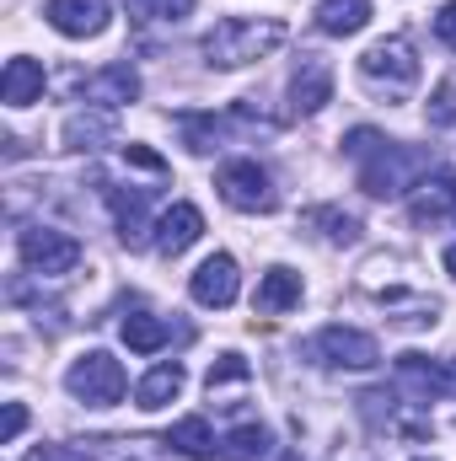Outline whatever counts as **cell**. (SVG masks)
I'll list each match as a JSON object with an SVG mask.
<instances>
[{"instance_id": "obj_1", "label": "cell", "mask_w": 456, "mask_h": 461, "mask_svg": "<svg viewBox=\"0 0 456 461\" xmlns=\"http://www.w3.org/2000/svg\"><path fill=\"white\" fill-rule=\"evenodd\" d=\"M279 43H285V22H274V16H263V22H252V16H221L205 32V59L215 70H236V65H252V59L274 54Z\"/></svg>"}, {"instance_id": "obj_2", "label": "cell", "mask_w": 456, "mask_h": 461, "mask_svg": "<svg viewBox=\"0 0 456 461\" xmlns=\"http://www.w3.org/2000/svg\"><path fill=\"white\" fill-rule=\"evenodd\" d=\"M424 167H430L424 150H414V145H392V140H387V150H376V156L360 167V188H365L370 199H397V194H408V188L419 183Z\"/></svg>"}, {"instance_id": "obj_3", "label": "cell", "mask_w": 456, "mask_h": 461, "mask_svg": "<svg viewBox=\"0 0 456 461\" xmlns=\"http://www.w3.org/2000/svg\"><path fill=\"white\" fill-rule=\"evenodd\" d=\"M65 386H70V397L87 402V408H114L118 397H123V386H129V375H123V365H118L114 354L92 348V354H81V359L65 370Z\"/></svg>"}, {"instance_id": "obj_4", "label": "cell", "mask_w": 456, "mask_h": 461, "mask_svg": "<svg viewBox=\"0 0 456 461\" xmlns=\"http://www.w3.org/2000/svg\"><path fill=\"white\" fill-rule=\"evenodd\" d=\"M16 252H22V263L32 274H70L81 263V241L54 226H27L16 236Z\"/></svg>"}, {"instance_id": "obj_5", "label": "cell", "mask_w": 456, "mask_h": 461, "mask_svg": "<svg viewBox=\"0 0 456 461\" xmlns=\"http://www.w3.org/2000/svg\"><path fill=\"white\" fill-rule=\"evenodd\" d=\"M360 76L376 81V86L387 81L392 92H403V86L419 81V59H414L408 38H381V43H370V49L360 54Z\"/></svg>"}, {"instance_id": "obj_6", "label": "cell", "mask_w": 456, "mask_h": 461, "mask_svg": "<svg viewBox=\"0 0 456 461\" xmlns=\"http://www.w3.org/2000/svg\"><path fill=\"white\" fill-rule=\"evenodd\" d=\"M215 188L231 210H274V188H269V172L258 161H226Z\"/></svg>"}, {"instance_id": "obj_7", "label": "cell", "mask_w": 456, "mask_h": 461, "mask_svg": "<svg viewBox=\"0 0 456 461\" xmlns=\"http://www.w3.org/2000/svg\"><path fill=\"white\" fill-rule=\"evenodd\" d=\"M236 290H242V274H236V258H231V252L205 258V263L194 268V279H188V295H194L199 306H215V312L236 301Z\"/></svg>"}, {"instance_id": "obj_8", "label": "cell", "mask_w": 456, "mask_h": 461, "mask_svg": "<svg viewBox=\"0 0 456 461\" xmlns=\"http://www.w3.org/2000/svg\"><path fill=\"white\" fill-rule=\"evenodd\" d=\"M317 354H323V365H339V370H370L381 359L376 339L360 333V328H323L317 333Z\"/></svg>"}, {"instance_id": "obj_9", "label": "cell", "mask_w": 456, "mask_h": 461, "mask_svg": "<svg viewBox=\"0 0 456 461\" xmlns=\"http://www.w3.org/2000/svg\"><path fill=\"white\" fill-rule=\"evenodd\" d=\"M108 0H49L43 5V22L65 38H97L108 27Z\"/></svg>"}, {"instance_id": "obj_10", "label": "cell", "mask_w": 456, "mask_h": 461, "mask_svg": "<svg viewBox=\"0 0 456 461\" xmlns=\"http://www.w3.org/2000/svg\"><path fill=\"white\" fill-rule=\"evenodd\" d=\"M333 103V70L323 59H301V70L290 76V108L296 113H317Z\"/></svg>"}, {"instance_id": "obj_11", "label": "cell", "mask_w": 456, "mask_h": 461, "mask_svg": "<svg viewBox=\"0 0 456 461\" xmlns=\"http://www.w3.org/2000/svg\"><path fill=\"white\" fill-rule=\"evenodd\" d=\"M199 236H205V215H199L194 204H172V210L156 221V252L178 258V252H188Z\"/></svg>"}, {"instance_id": "obj_12", "label": "cell", "mask_w": 456, "mask_h": 461, "mask_svg": "<svg viewBox=\"0 0 456 461\" xmlns=\"http://www.w3.org/2000/svg\"><path fill=\"white\" fill-rule=\"evenodd\" d=\"M38 97H43V65L27 59V54H16L5 65V76H0V103L5 108H32Z\"/></svg>"}, {"instance_id": "obj_13", "label": "cell", "mask_w": 456, "mask_h": 461, "mask_svg": "<svg viewBox=\"0 0 456 461\" xmlns=\"http://www.w3.org/2000/svg\"><path fill=\"white\" fill-rule=\"evenodd\" d=\"M290 306H301V274H296V268H269V274L258 279L252 312H263V317H285Z\"/></svg>"}, {"instance_id": "obj_14", "label": "cell", "mask_w": 456, "mask_h": 461, "mask_svg": "<svg viewBox=\"0 0 456 461\" xmlns=\"http://www.w3.org/2000/svg\"><path fill=\"white\" fill-rule=\"evenodd\" d=\"M183 386H188V370H183L178 359H167V365H156V370H145V375H140V386H134V408L156 413V408H167Z\"/></svg>"}, {"instance_id": "obj_15", "label": "cell", "mask_w": 456, "mask_h": 461, "mask_svg": "<svg viewBox=\"0 0 456 461\" xmlns=\"http://www.w3.org/2000/svg\"><path fill=\"white\" fill-rule=\"evenodd\" d=\"M87 97L103 103V108H123V103L140 97V76H134L129 65H103V70L87 81Z\"/></svg>"}, {"instance_id": "obj_16", "label": "cell", "mask_w": 456, "mask_h": 461, "mask_svg": "<svg viewBox=\"0 0 456 461\" xmlns=\"http://www.w3.org/2000/svg\"><path fill=\"white\" fill-rule=\"evenodd\" d=\"M167 446H172V451H183V456H194V461L221 456V446H215V429H210V419H199V413L178 419V424L167 429Z\"/></svg>"}, {"instance_id": "obj_17", "label": "cell", "mask_w": 456, "mask_h": 461, "mask_svg": "<svg viewBox=\"0 0 456 461\" xmlns=\"http://www.w3.org/2000/svg\"><path fill=\"white\" fill-rule=\"evenodd\" d=\"M370 22V0H317V27L328 38H354Z\"/></svg>"}, {"instance_id": "obj_18", "label": "cell", "mask_w": 456, "mask_h": 461, "mask_svg": "<svg viewBox=\"0 0 456 461\" xmlns=\"http://www.w3.org/2000/svg\"><path fill=\"white\" fill-rule=\"evenodd\" d=\"M269 446H274V440H269L263 424H236L226 440H221V456L226 461H263L269 456Z\"/></svg>"}, {"instance_id": "obj_19", "label": "cell", "mask_w": 456, "mask_h": 461, "mask_svg": "<svg viewBox=\"0 0 456 461\" xmlns=\"http://www.w3.org/2000/svg\"><path fill=\"white\" fill-rule=\"evenodd\" d=\"M397 375H403L419 397H441V392H446V370L430 365L424 354H403V359H397Z\"/></svg>"}, {"instance_id": "obj_20", "label": "cell", "mask_w": 456, "mask_h": 461, "mask_svg": "<svg viewBox=\"0 0 456 461\" xmlns=\"http://www.w3.org/2000/svg\"><path fill=\"white\" fill-rule=\"evenodd\" d=\"M167 339H172V328L161 322V317H123V344L134 348V354H156V348H167Z\"/></svg>"}, {"instance_id": "obj_21", "label": "cell", "mask_w": 456, "mask_h": 461, "mask_svg": "<svg viewBox=\"0 0 456 461\" xmlns=\"http://www.w3.org/2000/svg\"><path fill=\"white\" fill-rule=\"evenodd\" d=\"M114 215H118V236L129 247H140V230H145V194H114Z\"/></svg>"}, {"instance_id": "obj_22", "label": "cell", "mask_w": 456, "mask_h": 461, "mask_svg": "<svg viewBox=\"0 0 456 461\" xmlns=\"http://www.w3.org/2000/svg\"><path fill=\"white\" fill-rule=\"evenodd\" d=\"M183 134H188V150H199V156H210L215 150V140H221V123H215V113H188L183 118Z\"/></svg>"}, {"instance_id": "obj_23", "label": "cell", "mask_w": 456, "mask_h": 461, "mask_svg": "<svg viewBox=\"0 0 456 461\" xmlns=\"http://www.w3.org/2000/svg\"><path fill=\"white\" fill-rule=\"evenodd\" d=\"M424 113H430V123H435V129H446V123H456V86H451V81H441V86L430 92Z\"/></svg>"}, {"instance_id": "obj_24", "label": "cell", "mask_w": 456, "mask_h": 461, "mask_svg": "<svg viewBox=\"0 0 456 461\" xmlns=\"http://www.w3.org/2000/svg\"><path fill=\"white\" fill-rule=\"evenodd\" d=\"M312 226H328L333 241H354V236H360V221L343 215V210H312Z\"/></svg>"}, {"instance_id": "obj_25", "label": "cell", "mask_w": 456, "mask_h": 461, "mask_svg": "<svg viewBox=\"0 0 456 461\" xmlns=\"http://www.w3.org/2000/svg\"><path fill=\"white\" fill-rule=\"evenodd\" d=\"M140 16H156V22H183L194 11V0H129Z\"/></svg>"}, {"instance_id": "obj_26", "label": "cell", "mask_w": 456, "mask_h": 461, "mask_svg": "<svg viewBox=\"0 0 456 461\" xmlns=\"http://www.w3.org/2000/svg\"><path fill=\"white\" fill-rule=\"evenodd\" d=\"M343 150H349L354 161H370L376 150H387V140H381L376 129H349V134H343Z\"/></svg>"}, {"instance_id": "obj_27", "label": "cell", "mask_w": 456, "mask_h": 461, "mask_svg": "<svg viewBox=\"0 0 456 461\" xmlns=\"http://www.w3.org/2000/svg\"><path fill=\"white\" fill-rule=\"evenodd\" d=\"M205 381H210V392H215V386H231V381H247V359H242V354H221Z\"/></svg>"}, {"instance_id": "obj_28", "label": "cell", "mask_w": 456, "mask_h": 461, "mask_svg": "<svg viewBox=\"0 0 456 461\" xmlns=\"http://www.w3.org/2000/svg\"><path fill=\"white\" fill-rule=\"evenodd\" d=\"M22 429H27V408H22V402H11V408H5V424H0V440L11 446Z\"/></svg>"}, {"instance_id": "obj_29", "label": "cell", "mask_w": 456, "mask_h": 461, "mask_svg": "<svg viewBox=\"0 0 456 461\" xmlns=\"http://www.w3.org/2000/svg\"><path fill=\"white\" fill-rule=\"evenodd\" d=\"M435 38H441L446 49H456V0L451 5H441V16H435Z\"/></svg>"}, {"instance_id": "obj_30", "label": "cell", "mask_w": 456, "mask_h": 461, "mask_svg": "<svg viewBox=\"0 0 456 461\" xmlns=\"http://www.w3.org/2000/svg\"><path fill=\"white\" fill-rule=\"evenodd\" d=\"M22 461H81L70 446H38V451H27Z\"/></svg>"}, {"instance_id": "obj_31", "label": "cell", "mask_w": 456, "mask_h": 461, "mask_svg": "<svg viewBox=\"0 0 456 461\" xmlns=\"http://www.w3.org/2000/svg\"><path fill=\"white\" fill-rule=\"evenodd\" d=\"M123 156H129V161H134V167H145V172H161V156H150V150H145V145H129V150H123Z\"/></svg>"}, {"instance_id": "obj_32", "label": "cell", "mask_w": 456, "mask_h": 461, "mask_svg": "<svg viewBox=\"0 0 456 461\" xmlns=\"http://www.w3.org/2000/svg\"><path fill=\"white\" fill-rule=\"evenodd\" d=\"M446 210H451V221H456V177H446Z\"/></svg>"}, {"instance_id": "obj_33", "label": "cell", "mask_w": 456, "mask_h": 461, "mask_svg": "<svg viewBox=\"0 0 456 461\" xmlns=\"http://www.w3.org/2000/svg\"><path fill=\"white\" fill-rule=\"evenodd\" d=\"M446 397H456V359L446 365Z\"/></svg>"}, {"instance_id": "obj_34", "label": "cell", "mask_w": 456, "mask_h": 461, "mask_svg": "<svg viewBox=\"0 0 456 461\" xmlns=\"http://www.w3.org/2000/svg\"><path fill=\"white\" fill-rule=\"evenodd\" d=\"M446 268H451V279H456V247H446Z\"/></svg>"}, {"instance_id": "obj_35", "label": "cell", "mask_w": 456, "mask_h": 461, "mask_svg": "<svg viewBox=\"0 0 456 461\" xmlns=\"http://www.w3.org/2000/svg\"><path fill=\"white\" fill-rule=\"evenodd\" d=\"M279 461H301V456H296V451H285V456H279Z\"/></svg>"}]
</instances>
